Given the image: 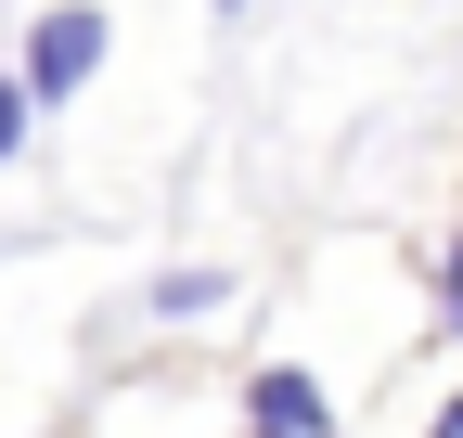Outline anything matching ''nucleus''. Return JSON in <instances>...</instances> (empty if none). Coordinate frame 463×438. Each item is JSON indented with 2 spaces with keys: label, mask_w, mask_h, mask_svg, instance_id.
Listing matches in <instances>:
<instances>
[{
  "label": "nucleus",
  "mask_w": 463,
  "mask_h": 438,
  "mask_svg": "<svg viewBox=\"0 0 463 438\" xmlns=\"http://www.w3.org/2000/svg\"><path fill=\"white\" fill-rule=\"evenodd\" d=\"M90 65H103V0H52V14L26 26V65H14L26 117H52V103H78V90H90Z\"/></svg>",
  "instance_id": "f257e3e1"
},
{
  "label": "nucleus",
  "mask_w": 463,
  "mask_h": 438,
  "mask_svg": "<svg viewBox=\"0 0 463 438\" xmlns=\"http://www.w3.org/2000/svg\"><path fill=\"white\" fill-rule=\"evenodd\" d=\"M245 413H258V438H335L322 374H297V361H258V374H245Z\"/></svg>",
  "instance_id": "f03ea898"
},
{
  "label": "nucleus",
  "mask_w": 463,
  "mask_h": 438,
  "mask_svg": "<svg viewBox=\"0 0 463 438\" xmlns=\"http://www.w3.org/2000/svg\"><path fill=\"white\" fill-rule=\"evenodd\" d=\"M219 297H232V271H206V258H181V271H155V284H142L155 322H194V309H219Z\"/></svg>",
  "instance_id": "7ed1b4c3"
},
{
  "label": "nucleus",
  "mask_w": 463,
  "mask_h": 438,
  "mask_svg": "<svg viewBox=\"0 0 463 438\" xmlns=\"http://www.w3.org/2000/svg\"><path fill=\"white\" fill-rule=\"evenodd\" d=\"M26 142H39V129H26V90H14V65H0V168H14Z\"/></svg>",
  "instance_id": "20e7f679"
},
{
  "label": "nucleus",
  "mask_w": 463,
  "mask_h": 438,
  "mask_svg": "<svg viewBox=\"0 0 463 438\" xmlns=\"http://www.w3.org/2000/svg\"><path fill=\"white\" fill-rule=\"evenodd\" d=\"M438 438H463V400H450V413H438Z\"/></svg>",
  "instance_id": "39448f33"
},
{
  "label": "nucleus",
  "mask_w": 463,
  "mask_h": 438,
  "mask_svg": "<svg viewBox=\"0 0 463 438\" xmlns=\"http://www.w3.org/2000/svg\"><path fill=\"white\" fill-rule=\"evenodd\" d=\"M450 336H463V284H450Z\"/></svg>",
  "instance_id": "423d86ee"
}]
</instances>
